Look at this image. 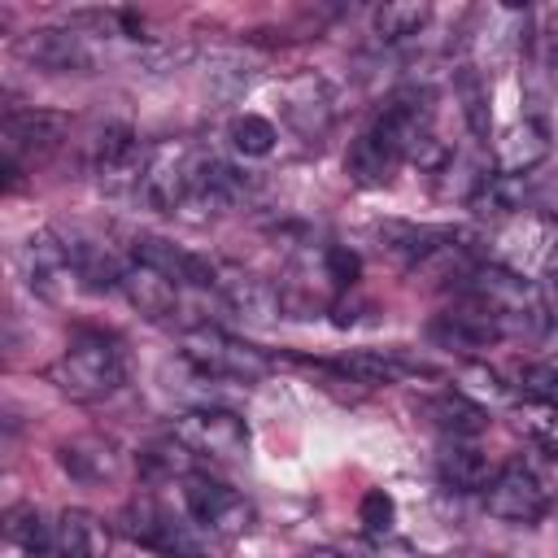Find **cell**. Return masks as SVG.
I'll use <instances>...</instances> for the list:
<instances>
[{"label": "cell", "instance_id": "6da1fadb", "mask_svg": "<svg viewBox=\"0 0 558 558\" xmlns=\"http://www.w3.org/2000/svg\"><path fill=\"white\" fill-rule=\"evenodd\" d=\"M48 379L70 397V401H105L122 388L126 366H122V349L100 336V331H83L48 371Z\"/></svg>", "mask_w": 558, "mask_h": 558}, {"label": "cell", "instance_id": "7a4b0ae2", "mask_svg": "<svg viewBox=\"0 0 558 558\" xmlns=\"http://www.w3.org/2000/svg\"><path fill=\"white\" fill-rule=\"evenodd\" d=\"M466 296L480 301L501 323V331H536L549 323L545 305H541V288L532 279H523V270H506L497 262L475 266L466 275Z\"/></svg>", "mask_w": 558, "mask_h": 558}, {"label": "cell", "instance_id": "3957f363", "mask_svg": "<svg viewBox=\"0 0 558 558\" xmlns=\"http://www.w3.org/2000/svg\"><path fill=\"white\" fill-rule=\"evenodd\" d=\"M183 362H187L192 371H201V375L235 379V384H240V379L253 384V379H262V375L270 371V357H266L257 344L235 340V336H227L222 327H209V323L183 331Z\"/></svg>", "mask_w": 558, "mask_h": 558}, {"label": "cell", "instance_id": "277c9868", "mask_svg": "<svg viewBox=\"0 0 558 558\" xmlns=\"http://www.w3.org/2000/svg\"><path fill=\"white\" fill-rule=\"evenodd\" d=\"M196 157L201 148L187 140H161L148 148L144 157V174H140V201L157 214H179V205L187 201L192 183H196Z\"/></svg>", "mask_w": 558, "mask_h": 558}, {"label": "cell", "instance_id": "5b68a950", "mask_svg": "<svg viewBox=\"0 0 558 558\" xmlns=\"http://www.w3.org/2000/svg\"><path fill=\"white\" fill-rule=\"evenodd\" d=\"M174 440H183L192 453H209V458L235 462L248 449V427L227 405H196V410L174 418Z\"/></svg>", "mask_w": 558, "mask_h": 558}, {"label": "cell", "instance_id": "8992f818", "mask_svg": "<svg viewBox=\"0 0 558 558\" xmlns=\"http://www.w3.org/2000/svg\"><path fill=\"white\" fill-rule=\"evenodd\" d=\"M22 270H26L31 292H39V296L52 301V305H65L70 292H74V283H78L70 244H65V235H57V231H35V235H26V244H22Z\"/></svg>", "mask_w": 558, "mask_h": 558}, {"label": "cell", "instance_id": "52a82bcc", "mask_svg": "<svg viewBox=\"0 0 558 558\" xmlns=\"http://www.w3.org/2000/svg\"><path fill=\"white\" fill-rule=\"evenodd\" d=\"M183 506L214 536H244L253 527V506L235 488H227L209 475H196V471L183 475Z\"/></svg>", "mask_w": 558, "mask_h": 558}, {"label": "cell", "instance_id": "ba28073f", "mask_svg": "<svg viewBox=\"0 0 558 558\" xmlns=\"http://www.w3.org/2000/svg\"><path fill=\"white\" fill-rule=\"evenodd\" d=\"M65 113L57 109H4L0 140H4V166H22L26 157H44L65 140Z\"/></svg>", "mask_w": 558, "mask_h": 558}, {"label": "cell", "instance_id": "9c48e42d", "mask_svg": "<svg viewBox=\"0 0 558 558\" xmlns=\"http://www.w3.org/2000/svg\"><path fill=\"white\" fill-rule=\"evenodd\" d=\"M484 506H488V514L501 519V523L532 527V523L545 519L549 493L541 488V480H536L527 466H501L497 480L484 488Z\"/></svg>", "mask_w": 558, "mask_h": 558}, {"label": "cell", "instance_id": "30bf717a", "mask_svg": "<svg viewBox=\"0 0 558 558\" xmlns=\"http://www.w3.org/2000/svg\"><path fill=\"white\" fill-rule=\"evenodd\" d=\"M331 118H336V100H331L327 78L305 70V74H292L283 83V122L301 140H323L331 131Z\"/></svg>", "mask_w": 558, "mask_h": 558}, {"label": "cell", "instance_id": "8fae6325", "mask_svg": "<svg viewBox=\"0 0 558 558\" xmlns=\"http://www.w3.org/2000/svg\"><path fill=\"white\" fill-rule=\"evenodd\" d=\"M122 527H126L131 541L157 549L161 558H201V541L192 536V527L179 523L174 514H166V510L153 506V501L131 506V510L122 514Z\"/></svg>", "mask_w": 558, "mask_h": 558}, {"label": "cell", "instance_id": "7c38bea8", "mask_svg": "<svg viewBox=\"0 0 558 558\" xmlns=\"http://www.w3.org/2000/svg\"><path fill=\"white\" fill-rule=\"evenodd\" d=\"M17 52L31 65L48 70V74H83V70H92V48L74 26H39V31L17 39Z\"/></svg>", "mask_w": 558, "mask_h": 558}, {"label": "cell", "instance_id": "4fadbf2b", "mask_svg": "<svg viewBox=\"0 0 558 558\" xmlns=\"http://www.w3.org/2000/svg\"><path fill=\"white\" fill-rule=\"evenodd\" d=\"M427 336H432L436 344H445V349L480 353V349L497 344L506 331H501V323H497L480 301H471V296H466L462 305H453V310L436 314V318L427 323Z\"/></svg>", "mask_w": 558, "mask_h": 558}, {"label": "cell", "instance_id": "5bb4252c", "mask_svg": "<svg viewBox=\"0 0 558 558\" xmlns=\"http://www.w3.org/2000/svg\"><path fill=\"white\" fill-rule=\"evenodd\" d=\"M57 462L78 484H113L122 475V449L109 436H96V432L61 440L57 445Z\"/></svg>", "mask_w": 558, "mask_h": 558}, {"label": "cell", "instance_id": "9a60e30c", "mask_svg": "<svg viewBox=\"0 0 558 558\" xmlns=\"http://www.w3.org/2000/svg\"><path fill=\"white\" fill-rule=\"evenodd\" d=\"M131 257L140 266H153V270L170 275L174 283H196V288H214L218 283V266L209 257L187 253V248H179V244H170L161 235H135L131 240Z\"/></svg>", "mask_w": 558, "mask_h": 558}, {"label": "cell", "instance_id": "2e32d148", "mask_svg": "<svg viewBox=\"0 0 558 558\" xmlns=\"http://www.w3.org/2000/svg\"><path fill=\"white\" fill-rule=\"evenodd\" d=\"M545 157H549V131H545L541 118H519V122H510V126L497 135V144H493V166H497V174L523 179V174L536 170Z\"/></svg>", "mask_w": 558, "mask_h": 558}, {"label": "cell", "instance_id": "e0dca14e", "mask_svg": "<svg viewBox=\"0 0 558 558\" xmlns=\"http://www.w3.org/2000/svg\"><path fill=\"white\" fill-rule=\"evenodd\" d=\"M218 292H222V301L240 314V318H253V323H270L275 314H283V305H279V292L266 283V279H257V275H248V270H235V266H218V283H214Z\"/></svg>", "mask_w": 558, "mask_h": 558}, {"label": "cell", "instance_id": "ac0fdd59", "mask_svg": "<svg viewBox=\"0 0 558 558\" xmlns=\"http://www.w3.org/2000/svg\"><path fill=\"white\" fill-rule=\"evenodd\" d=\"M118 292H122L144 318H166V314H174V305H179V283H174L170 275L153 270V266H140V262H131V266L122 270Z\"/></svg>", "mask_w": 558, "mask_h": 558}, {"label": "cell", "instance_id": "d6986e66", "mask_svg": "<svg viewBox=\"0 0 558 558\" xmlns=\"http://www.w3.org/2000/svg\"><path fill=\"white\" fill-rule=\"evenodd\" d=\"M397 166H401L397 148H392L375 126L362 131V135L349 144V153H344V170H349V179L362 183V187H384Z\"/></svg>", "mask_w": 558, "mask_h": 558}, {"label": "cell", "instance_id": "ffe728a7", "mask_svg": "<svg viewBox=\"0 0 558 558\" xmlns=\"http://www.w3.org/2000/svg\"><path fill=\"white\" fill-rule=\"evenodd\" d=\"M497 471H501V466H497L484 449L462 445V440H449V449L440 453V475H445V484L458 488V493H484V488L497 480Z\"/></svg>", "mask_w": 558, "mask_h": 558}, {"label": "cell", "instance_id": "44dd1931", "mask_svg": "<svg viewBox=\"0 0 558 558\" xmlns=\"http://www.w3.org/2000/svg\"><path fill=\"white\" fill-rule=\"evenodd\" d=\"M57 554L61 558H109V527L92 510H65L57 519Z\"/></svg>", "mask_w": 558, "mask_h": 558}, {"label": "cell", "instance_id": "7402d4cb", "mask_svg": "<svg viewBox=\"0 0 558 558\" xmlns=\"http://www.w3.org/2000/svg\"><path fill=\"white\" fill-rule=\"evenodd\" d=\"M475 209V218H488V222H510L519 214H527V183L514 179V174H488L475 196L466 201Z\"/></svg>", "mask_w": 558, "mask_h": 558}, {"label": "cell", "instance_id": "603a6c76", "mask_svg": "<svg viewBox=\"0 0 558 558\" xmlns=\"http://www.w3.org/2000/svg\"><path fill=\"white\" fill-rule=\"evenodd\" d=\"M340 371L353 375V379H362V384H397V379L423 371V362L405 357L401 349H357V353H349L340 362Z\"/></svg>", "mask_w": 558, "mask_h": 558}, {"label": "cell", "instance_id": "cb8c5ba5", "mask_svg": "<svg viewBox=\"0 0 558 558\" xmlns=\"http://www.w3.org/2000/svg\"><path fill=\"white\" fill-rule=\"evenodd\" d=\"M423 414H427V418H432L449 440H466V436H480V432L488 427L484 405L466 401L462 392H445V397L423 401Z\"/></svg>", "mask_w": 558, "mask_h": 558}, {"label": "cell", "instance_id": "d4e9b609", "mask_svg": "<svg viewBox=\"0 0 558 558\" xmlns=\"http://www.w3.org/2000/svg\"><path fill=\"white\" fill-rule=\"evenodd\" d=\"M4 536L26 549V554H48L57 549V523H48L35 506H9L4 510Z\"/></svg>", "mask_w": 558, "mask_h": 558}, {"label": "cell", "instance_id": "484cf974", "mask_svg": "<svg viewBox=\"0 0 558 558\" xmlns=\"http://www.w3.org/2000/svg\"><path fill=\"white\" fill-rule=\"evenodd\" d=\"M427 17H432V4H423V0H388L371 13V26H375L379 39L397 44V39L418 35L427 26Z\"/></svg>", "mask_w": 558, "mask_h": 558}, {"label": "cell", "instance_id": "4316f807", "mask_svg": "<svg viewBox=\"0 0 558 558\" xmlns=\"http://www.w3.org/2000/svg\"><path fill=\"white\" fill-rule=\"evenodd\" d=\"M227 140H231V148H235L240 157H270L275 144H279V131H275V122L262 118V113H240V118H231Z\"/></svg>", "mask_w": 558, "mask_h": 558}, {"label": "cell", "instance_id": "83f0119b", "mask_svg": "<svg viewBox=\"0 0 558 558\" xmlns=\"http://www.w3.org/2000/svg\"><path fill=\"white\" fill-rule=\"evenodd\" d=\"M519 388L527 401H541L545 410H558V366L554 362H527L519 366Z\"/></svg>", "mask_w": 558, "mask_h": 558}, {"label": "cell", "instance_id": "f1b7e54d", "mask_svg": "<svg viewBox=\"0 0 558 558\" xmlns=\"http://www.w3.org/2000/svg\"><path fill=\"white\" fill-rule=\"evenodd\" d=\"M357 270H362V262H357L353 248H344V244H327L323 248V275H327L331 288H353Z\"/></svg>", "mask_w": 558, "mask_h": 558}, {"label": "cell", "instance_id": "f546056e", "mask_svg": "<svg viewBox=\"0 0 558 558\" xmlns=\"http://www.w3.org/2000/svg\"><path fill=\"white\" fill-rule=\"evenodd\" d=\"M357 519H362V527L366 532H388L392 527V519H397V501L384 493V488H371L366 497H362V506H357Z\"/></svg>", "mask_w": 558, "mask_h": 558}, {"label": "cell", "instance_id": "4dcf8cb0", "mask_svg": "<svg viewBox=\"0 0 558 558\" xmlns=\"http://www.w3.org/2000/svg\"><path fill=\"white\" fill-rule=\"evenodd\" d=\"M305 558H344V554H336V549H310Z\"/></svg>", "mask_w": 558, "mask_h": 558}]
</instances>
